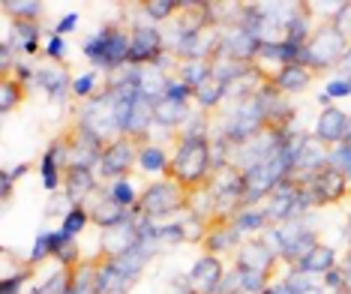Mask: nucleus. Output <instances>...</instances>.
Listing matches in <instances>:
<instances>
[{
  "label": "nucleus",
  "mask_w": 351,
  "mask_h": 294,
  "mask_svg": "<svg viewBox=\"0 0 351 294\" xmlns=\"http://www.w3.org/2000/svg\"><path fill=\"white\" fill-rule=\"evenodd\" d=\"M102 84H106V78H102V73H97V69H90V73H84V75H78L75 82H73V97L75 99H93L97 93L102 90Z\"/></svg>",
  "instance_id": "32"
},
{
  "label": "nucleus",
  "mask_w": 351,
  "mask_h": 294,
  "mask_svg": "<svg viewBox=\"0 0 351 294\" xmlns=\"http://www.w3.org/2000/svg\"><path fill=\"white\" fill-rule=\"evenodd\" d=\"M339 73H342V78L346 82H351V49H348V54L342 58V63H339Z\"/></svg>",
  "instance_id": "50"
},
{
  "label": "nucleus",
  "mask_w": 351,
  "mask_h": 294,
  "mask_svg": "<svg viewBox=\"0 0 351 294\" xmlns=\"http://www.w3.org/2000/svg\"><path fill=\"white\" fill-rule=\"evenodd\" d=\"M303 189V204L306 208H337V204L351 198V184L348 177L333 165L318 169L306 184H300Z\"/></svg>",
  "instance_id": "6"
},
{
  "label": "nucleus",
  "mask_w": 351,
  "mask_h": 294,
  "mask_svg": "<svg viewBox=\"0 0 351 294\" xmlns=\"http://www.w3.org/2000/svg\"><path fill=\"white\" fill-rule=\"evenodd\" d=\"M306 210L309 208L303 204V189L298 180H291V177H285L265 201V213H267L270 225H282V222H289V219H303Z\"/></svg>",
  "instance_id": "10"
},
{
  "label": "nucleus",
  "mask_w": 351,
  "mask_h": 294,
  "mask_svg": "<svg viewBox=\"0 0 351 294\" xmlns=\"http://www.w3.org/2000/svg\"><path fill=\"white\" fill-rule=\"evenodd\" d=\"M66 145V165L69 169H99L102 154H106L108 141L99 132H93L90 126H84L82 121H69L63 130L58 132Z\"/></svg>",
  "instance_id": "4"
},
{
  "label": "nucleus",
  "mask_w": 351,
  "mask_h": 294,
  "mask_svg": "<svg viewBox=\"0 0 351 294\" xmlns=\"http://www.w3.org/2000/svg\"><path fill=\"white\" fill-rule=\"evenodd\" d=\"M243 243V234L237 232L234 222H210L207 225V234L202 241L204 256H226V252H237Z\"/></svg>",
  "instance_id": "15"
},
{
  "label": "nucleus",
  "mask_w": 351,
  "mask_h": 294,
  "mask_svg": "<svg viewBox=\"0 0 351 294\" xmlns=\"http://www.w3.org/2000/svg\"><path fill=\"white\" fill-rule=\"evenodd\" d=\"M276 232L282 237V256L279 258L289 267H300L303 258L322 243L318 241V232L306 225V219H289V222H282V225H276Z\"/></svg>",
  "instance_id": "7"
},
{
  "label": "nucleus",
  "mask_w": 351,
  "mask_h": 294,
  "mask_svg": "<svg viewBox=\"0 0 351 294\" xmlns=\"http://www.w3.org/2000/svg\"><path fill=\"white\" fill-rule=\"evenodd\" d=\"M306 273H327V270H333L337 267V252H333V246H327V243H318L313 252H309L306 258H303V265H300Z\"/></svg>",
  "instance_id": "29"
},
{
  "label": "nucleus",
  "mask_w": 351,
  "mask_h": 294,
  "mask_svg": "<svg viewBox=\"0 0 351 294\" xmlns=\"http://www.w3.org/2000/svg\"><path fill=\"white\" fill-rule=\"evenodd\" d=\"M222 30V49H226L231 58L243 60V63H252L255 60V51H258L261 39L252 36L250 30L243 27H219Z\"/></svg>",
  "instance_id": "19"
},
{
  "label": "nucleus",
  "mask_w": 351,
  "mask_h": 294,
  "mask_svg": "<svg viewBox=\"0 0 351 294\" xmlns=\"http://www.w3.org/2000/svg\"><path fill=\"white\" fill-rule=\"evenodd\" d=\"M226 90H228V84L219 82L217 75H210V78H204V82L195 87L193 102L198 106V111H207V114H213V111H217L222 102H226Z\"/></svg>",
  "instance_id": "24"
},
{
  "label": "nucleus",
  "mask_w": 351,
  "mask_h": 294,
  "mask_svg": "<svg viewBox=\"0 0 351 294\" xmlns=\"http://www.w3.org/2000/svg\"><path fill=\"white\" fill-rule=\"evenodd\" d=\"M108 195L114 198L121 208L132 210L135 204H138V195H141V193H135V186L130 184V180H114V184H108Z\"/></svg>",
  "instance_id": "36"
},
{
  "label": "nucleus",
  "mask_w": 351,
  "mask_h": 294,
  "mask_svg": "<svg viewBox=\"0 0 351 294\" xmlns=\"http://www.w3.org/2000/svg\"><path fill=\"white\" fill-rule=\"evenodd\" d=\"M234 294H250V291H234Z\"/></svg>",
  "instance_id": "55"
},
{
  "label": "nucleus",
  "mask_w": 351,
  "mask_h": 294,
  "mask_svg": "<svg viewBox=\"0 0 351 294\" xmlns=\"http://www.w3.org/2000/svg\"><path fill=\"white\" fill-rule=\"evenodd\" d=\"M12 186H15V180L3 171L0 174V195H3V208H10V201H12Z\"/></svg>",
  "instance_id": "48"
},
{
  "label": "nucleus",
  "mask_w": 351,
  "mask_h": 294,
  "mask_svg": "<svg viewBox=\"0 0 351 294\" xmlns=\"http://www.w3.org/2000/svg\"><path fill=\"white\" fill-rule=\"evenodd\" d=\"M210 75V60H178V69H174V78H180L189 87H198Z\"/></svg>",
  "instance_id": "30"
},
{
  "label": "nucleus",
  "mask_w": 351,
  "mask_h": 294,
  "mask_svg": "<svg viewBox=\"0 0 351 294\" xmlns=\"http://www.w3.org/2000/svg\"><path fill=\"white\" fill-rule=\"evenodd\" d=\"M54 261H58L60 267H78V265H82L84 256H82V246H78L75 237H69V241L63 243L58 252H54Z\"/></svg>",
  "instance_id": "39"
},
{
  "label": "nucleus",
  "mask_w": 351,
  "mask_h": 294,
  "mask_svg": "<svg viewBox=\"0 0 351 294\" xmlns=\"http://www.w3.org/2000/svg\"><path fill=\"white\" fill-rule=\"evenodd\" d=\"M234 265L243 270H258V273H270L279 280V267H282V258L274 256L261 241H243L241 249L234 252Z\"/></svg>",
  "instance_id": "13"
},
{
  "label": "nucleus",
  "mask_w": 351,
  "mask_h": 294,
  "mask_svg": "<svg viewBox=\"0 0 351 294\" xmlns=\"http://www.w3.org/2000/svg\"><path fill=\"white\" fill-rule=\"evenodd\" d=\"M351 42L346 36L339 34L337 27L330 25V21H322L313 36H309V42L300 49V66H306L313 75H327L330 69H339L342 58L348 54Z\"/></svg>",
  "instance_id": "3"
},
{
  "label": "nucleus",
  "mask_w": 351,
  "mask_h": 294,
  "mask_svg": "<svg viewBox=\"0 0 351 294\" xmlns=\"http://www.w3.org/2000/svg\"><path fill=\"white\" fill-rule=\"evenodd\" d=\"M213 27H217V21H213V3H207V0L186 3L183 0V10L174 19V30L178 34H207Z\"/></svg>",
  "instance_id": "14"
},
{
  "label": "nucleus",
  "mask_w": 351,
  "mask_h": 294,
  "mask_svg": "<svg viewBox=\"0 0 351 294\" xmlns=\"http://www.w3.org/2000/svg\"><path fill=\"white\" fill-rule=\"evenodd\" d=\"M346 130H348V114L337 106H324L322 114H318V123H315V138L324 141L327 147H337L342 145L346 138Z\"/></svg>",
  "instance_id": "17"
},
{
  "label": "nucleus",
  "mask_w": 351,
  "mask_h": 294,
  "mask_svg": "<svg viewBox=\"0 0 351 294\" xmlns=\"http://www.w3.org/2000/svg\"><path fill=\"white\" fill-rule=\"evenodd\" d=\"M87 222H90V213H87V208H69L66 213H63V219H60V228L69 237H78L84 232Z\"/></svg>",
  "instance_id": "37"
},
{
  "label": "nucleus",
  "mask_w": 351,
  "mask_h": 294,
  "mask_svg": "<svg viewBox=\"0 0 351 294\" xmlns=\"http://www.w3.org/2000/svg\"><path fill=\"white\" fill-rule=\"evenodd\" d=\"M330 165L346 174L348 184H351V147L348 145H337V147L330 150Z\"/></svg>",
  "instance_id": "43"
},
{
  "label": "nucleus",
  "mask_w": 351,
  "mask_h": 294,
  "mask_svg": "<svg viewBox=\"0 0 351 294\" xmlns=\"http://www.w3.org/2000/svg\"><path fill=\"white\" fill-rule=\"evenodd\" d=\"M27 93H30V84H25L21 78L12 75V69H0V111L10 114L19 106L27 102Z\"/></svg>",
  "instance_id": "22"
},
{
  "label": "nucleus",
  "mask_w": 351,
  "mask_h": 294,
  "mask_svg": "<svg viewBox=\"0 0 351 294\" xmlns=\"http://www.w3.org/2000/svg\"><path fill=\"white\" fill-rule=\"evenodd\" d=\"M195 97V87L183 84L180 78H169V87H165V99H174V102H189Z\"/></svg>",
  "instance_id": "42"
},
{
  "label": "nucleus",
  "mask_w": 351,
  "mask_h": 294,
  "mask_svg": "<svg viewBox=\"0 0 351 294\" xmlns=\"http://www.w3.org/2000/svg\"><path fill=\"white\" fill-rule=\"evenodd\" d=\"M342 145L351 147V117H348V130H346V138H342Z\"/></svg>",
  "instance_id": "52"
},
{
  "label": "nucleus",
  "mask_w": 351,
  "mask_h": 294,
  "mask_svg": "<svg viewBox=\"0 0 351 294\" xmlns=\"http://www.w3.org/2000/svg\"><path fill=\"white\" fill-rule=\"evenodd\" d=\"M318 75H313L306 66H300V63H291V66H282L274 78V87L279 93H285V97H291V93H303L309 84L315 82Z\"/></svg>",
  "instance_id": "23"
},
{
  "label": "nucleus",
  "mask_w": 351,
  "mask_h": 294,
  "mask_svg": "<svg viewBox=\"0 0 351 294\" xmlns=\"http://www.w3.org/2000/svg\"><path fill=\"white\" fill-rule=\"evenodd\" d=\"M330 25L337 27L339 34H342V36H346L348 42H351V3H346V6H342V10H339V15H337V19L330 21Z\"/></svg>",
  "instance_id": "45"
},
{
  "label": "nucleus",
  "mask_w": 351,
  "mask_h": 294,
  "mask_svg": "<svg viewBox=\"0 0 351 294\" xmlns=\"http://www.w3.org/2000/svg\"><path fill=\"white\" fill-rule=\"evenodd\" d=\"M342 267H346V273H351V249H348V256H346V265H342Z\"/></svg>",
  "instance_id": "53"
},
{
  "label": "nucleus",
  "mask_w": 351,
  "mask_h": 294,
  "mask_svg": "<svg viewBox=\"0 0 351 294\" xmlns=\"http://www.w3.org/2000/svg\"><path fill=\"white\" fill-rule=\"evenodd\" d=\"M154 243L159 246V252H162V249H171V246L186 243L183 225H180V222H171V225H156V232H154Z\"/></svg>",
  "instance_id": "35"
},
{
  "label": "nucleus",
  "mask_w": 351,
  "mask_h": 294,
  "mask_svg": "<svg viewBox=\"0 0 351 294\" xmlns=\"http://www.w3.org/2000/svg\"><path fill=\"white\" fill-rule=\"evenodd\" d=\"M30 171V162H19V165H15V169H10V171H6V174H10V177L12 180H19V177H25V174Z\"/></svg>",
  "instance_id": "49"
},
{
  "label": "nucleus",
  "mask_w": 351,
  "mask_h": 294,
  "mask_svg": "<svg viewBox=\"0 0 351 294\" xmlns=\"http://www.w3.org/2000/svg\"><path fill=\"white\" fill-rule=\"evenodd\" d=\"M226 280V261L219 256H202L183 273V285L189 294H219V285Z\"/></svg>",
  "instance_id": "11"
},
{
  "label": "nucleus",
  "mask_w": 351,
  "mask_h": 294,
  "mask_svg": "<svg viewBox=\"0 0 351 294\" xmlns=\"http://www.w3.org/2000/svg\"><path fill=\"white\" fill-rule=\"evenodd\" d=\"M231 222L237 225V232H241V234H261V232H267V228H270V219H267L265 208L241 210Z\"/></svg>",
  "instance_id": "31"
},
{
  "label": "nucleus",
  "mask_w": 351,
  "mask_h": 294,
  "mask_svg": "<svg viewBox=\"0 0 351 294\" xmlns=\"http://www.w3.org/2000/svg\"><path fill=\"white\" fill-rule=\"evenodd\" d=\"M36 84L49 93L51 99H60L73 93V82H69V66L66 63H45L36 69Z\"/></svg>",
  "instance_id": "20"
},
{
  "label": "nucleus",
  "mask_w": 351,
  "mask_h": 294,
  "mask_svg": "<svg viewBox=\"0 0 351 294\" xmlns=\"http://www.w3.org/2000/svg\"><path fill=\"white\" fill-rule=\"evenodd\" d=\"M169 162H171V154L162 145H154V141L141 147V154H138V169L147 174H165Z\"/></svg>",
  "instance_id": "26"
},
{
  "label": "nucleus",
  "mask_w": 351,
  "mask_h": 294,
  "mask_svg": "<svg viewBox=\"0 0 351 294\" xmlns=\"http://www.w3.org/2000/svg\"><path fill=\"white\" fill-rule=\"evenodd\" d=\"M180 225H183V234H186V243H202L204 241V234H207V222L204 219H198V217L189 213Z\"/></svg>",
  "instance_id": "41"
},
{
  "label": "nucleus",
  "mask_w": 351,
  "mask_h": 294,
  "mask_svg": "<svg viewBox=\"0 0 351 294\" xmlns=\"http://www.w3.org/2000/svg\"><path fill=\"white\" fill-rule=\"evenodd\" d=\"M130 45H132V25H126V21H108L93 36L84 39L82 51L93 63L97 73L111 75L130 63Z\"/></svg>",
  "instance_id": "2"
},
{
  "label": "nucleus",
  "mask_w": 351,
  "mask_h": 294,
  "mask_svg": "<svg viewBox=\"0 0 351 294\" xmlns=\"http://www.w3.org/2000/svg\"><path fill=\"white\" fill-rule=\"evenodd\" d=\"M193 114L195 111L189 102H174L165 97L154 102V121H156V126H162V130H180Z\"/></svg>",
  "instance_id": "21"
},
{
  "label": "nucleus",
  "mask_w": 351,
  "mask_h": 294,
  "mask_svg": "<svg viewBox=\"0 0 351 294\" xmlns=\"http://www.w3.org/2000/svg\"><path fill=\"white\" fill-rule=\"evenodd\" d=\"M84 208H87V213H90L93 225H99L102 232H108V228H114V225H121V222H130V219L138 217L135 210L121 208V204L108 195V189H102V186L97 189V198L90 195V201H87Z\"/></svg>",
  "instance_id": "12"
},
{
  "label": "nucleus",
  "mask_w": 351,
  "mask_h": 294,
  "mask_svg": "<svg viewBox=\"0 0 351 294\" xmlns=\"http://www.w3.org/2000/svg\"><path fill=\"white\" fill-rule=\"evenodd\" d=\"M36 280V267L27 261V267H21L19 273L12 276H0V294H21V289H25L27 282Z\"/></svg>",
  "instance_id": "34"
},
{
  "label": "nucleus",
  "mask_w": 351,
  "mask_h": 294,
  "mask_svg": "<svg viewBox=\"0 0 351 294\" xmlns=\"http://www.w3.org/2000/svg\"><path fill=\"white\" fill-rule=\"evenodd\" d=\"M63 165L60 160L51 154V150H45L43 154V160H39V177H43V186H45V193H58V189L63 186Z\"/></svg>",
  "instance_id": "28"
},
{
  "label": "nucleus",
  "mask_w": 351,
  "mask_h": 294,
  "mask_svg": "<svg viewBox=\"0 0 351 294\" xmlns=\"http://www.w3.org/2000/svg\"><path fill=\"white\" fill-rule=\"evenodd\" d=\"M169 51V39L154 25H132V45H130V66L145 69L156 66Z\"/></svg>",
  "instance_id": "9"
},
{
  "label": "nucleus",
  "mask_w": 351,
  "mask_h": 294,
  "mask_svg": "<svg viewBox=\"0 0 351 294\" xmlns=\"http://www.w3.org/2000/svg\"><path fill=\"white\" fill-rule=\"evenodd\" d=\"M327 99H339V97H351V82L346 78H333V82H327V90H324Z\"/></svg>",
  "instance_id": "46"
},
{
  "label": "nucleus",
  "mask_w": 351,
  "mask_h": 294,
  "mask_svg": "<svg viewBox=\"0 0 351 294\" xmlns=\"http://www.w3.org/2000/svg\"><path fill=\"white\" fill-rule=\"evenodd\" d=\"M346 241L351 243V217H348V225H346Z\"/></svg>",
  "instance_id": "54"
},
{
  "label": "nucleus",
  "mask_w": 351,
  "mask_h": 294,
  "mask_svg": "<svg viewBox=\"0 0 351 294\" xmlns=\"http://www.w3.org/2000/svg\"><path fill=\"white\" fill-rule=\"evenodd\" d=\"M75 25H78V12H69V15H63V19L54 25V30H51V36H60L63 39V34H69V30H75Z\"/></svg>",
  "instance_id": "47"
},
{
  "label": "nucleus",
  "mask_w": 351,
  "mask_h": 294,
  "mask_svg": "<svg viewBox=\"0 0 351 294\" xmlns=\"http://www.w3.org/2000/svg\"><path fill=\"white\" fill-rule=\"evenodd\" d=\"M282 282L289 285L294 294H313L315 285H313V273H306L303 267H289V273L282 276Z\"/></svg>",
  "instance_id": "38"
},
{
  "label": "nucleus",
  "mask_w": 351,
  "mask_h": 294,
  "mask_svg": "<svg viewBox=\"0 0 351 294\" xmlns=\"http://www.w3.org/2000/svg\"><path fill=\"white\" fill-rule=\"evenodd\" d=\"M138 217L159 219V217H174L180 210H189V193L183 186H178L174 180H154L141 189L138 204L132 208Z\"/></svg>",
  "instance_id": "5"
},
{
  "label": "nucleus",
  "mask_w": 351,
  "mask_h": 294,
  "mask_svg": "<svg viewBox=\"0 0 351 294\" xmlns=\"http://www.w3.org/2000/svg\"><path fill=\"white\" fill-rule=\"evenodd\" d=\"M141 10V15L150 21H174L178 12L183 10V0H141L135 3Z\"/></svg>",
  "instance_id": "27"
},
{
  "label": "nucleus",
  "mask_w": 351,
  "mask_h": 294,
  "mask_svg": "<svg viewBox=\"0 0 351 294\" xmlns=\"http://www.w3.org/2000/svg\"><path fill=\"white\" fill-rule=\"evenodd\" d=\"M97 189L99 180L90 169H66V174H63V195L69 198L73 208H84Z\"/></svg>",
  "instance_id": "16"
},
{
  "label": "nucleus",
  "mask_w": 351,
  "mask_h": 294,
  "mask_svg": "<svg viewBox=\"0 0 351 294\" xmlns=\"http://www.w3.org/2000/svg\"><path fill=\"white\" fill-rule=\"evenodd\" d=\"M6 21H43L45 3L43 0H3L0 3Z\"/></svg>",
  "instance_id": "25"
},
{
  "label": "nucleus",
  "mask_w": 351,
  "mask_h": 294,
  "mask_svg": "<svg viewBox=\"0 0 351 294\" xmlns=\"http://www.w3.org/2000/svg\"><path fill=\"white\" fill-rule=\"evenodd\" d=\"M138 219V217H135ZM135 219L130 222H121V225L108 228V232H102V252H108V256H123V252H130L132 246L141 243V234H138V225H135Z\"/></svg>",
  "instance_id": "18"
},
{
  "label": "nucleus",
  "mask_w": 351,
  "mask_h": 294,
  "mask_svg": "<svg viewBox=\"0 0 351 294\" xmlns=\"http://www.w3.org/2000/svg\"><path fill=\"white\" fill-rule=\"evenodd\" d=\"M213 171L210 162V138H180L171 147V162L162 177L174 180L186 193H195L198 186L207 184Z\"/></svg>",
  "instance_id": "1"
},
{
  "label": "nucleus",
  "mask_w": 351,
  "mask_h": 294,
  "mask_svg": "<svg viewBox=\"0 0 351 294\" xmlns=\"http://www.w3.org/2000/svg\"><path fill=\"white\" fill-rule=\"evenodd\" d=\"M322 285L330 294H339V291H348V273H346V267H333V270H327V273L322 276Z\"/></svg>",
  "instance_id": "40"
},
{
  "label": "nucleus",
  "mask_w": 351,
  "mask_h": 294,
  "mask_svg": "<svg viewBox=\"0 0 351 294\" xmlns=\"http://www.w3.org/2000/svg\"><path fill=\"white\" fill-rule=\"evenodd\" d=\"M171 294H189L186 285H183V276H178V280H174V291H171Z\"/></svg>",
  "instance_id": "51"
},
{
  "label": "nucleus",
  "mask_w": 351,
  "mask_h": 294,
  "mask_svg": "<svg viewBox=\"0 0 351 294\" xmlns=\"http://www.w3.org/2000/svg\"><path fill=\"white\" fill-rule=\"evenodd\" d=\"M138 154H141L138 141H132L130 135H121V138H114L106 147L97 171L102 177H108L111 184H114V180H130V174L138 169Z\"/></svg>",
  "instance_id": "8"
},
{
  "label": "nucleus",
  "mask_w": 351,
  "mask_h": 294,
  "mask_svg": "<svg viewBox=\"0 0 351 294\" xmlns=\"http://www.w3.org/2000/svg\"><path fill=\"white\" fill-rule=\"evenodd\" d=\"M45 258H54V228H43V232L36 234L34 249H30V256H27V261L34 267H39Z\"/></svg>",
  "instance_id": "33"
},
{
  "label": "nucleus",
  "mask_w": 351,
  "mask_h": 294,
  "mask_svg": "<svg viewBox=\"0 0 351 294\" xmlns=\"http://www.w3.org/2000/svg\"><path fill=\"white\" fill-rule=\"evenodd\" d=\"M63 54H66V42H63L60 36H51L49 42H45L43 58L49 60V63H63Z\"/></svg>",
  "instance_id": "44"
}]
</instances>
